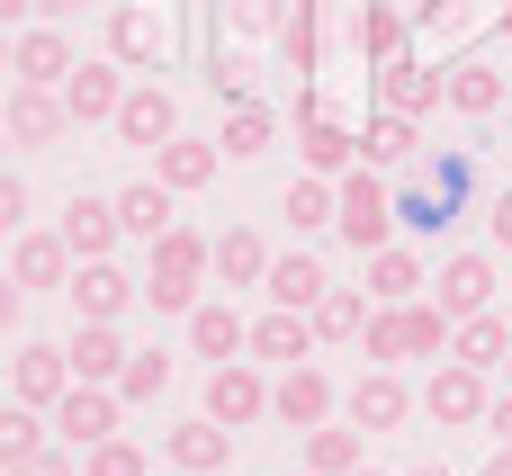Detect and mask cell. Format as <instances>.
<instances>
[{"instance_id":"cell-1","label":"cell","mask_w":512,"mask_h":476,"mask_svg":"<svg viewBox=\"0 0 512 476\" xmlns=\"http://www.w3.org/2000/svg\"><path fill=\"white\" fill-rule=\"evenodd\" d=\"M342 207H333V234L369 261V252H387V234H396V198L369 180V171H342V189H333Z\"/></svg>"},{"instance_id":"cell-2","label":"cell","mask_w":512,"mask_h":476,"mask_svg":"<svg viewBox=\"0 0 512 476\" xmlns=\"http://www.w3.org/2000/svg\"><path fill=\"white\" fill-rule=\"evenodd\" d=\"M261 414H270V378H261L252 360H216V369H207V423L243 432V423H261Z\"/></svg>"},{"instance_id":"cell-3","label":"cell","mask_w":512,"mask_h":476,"mask_svg":"<svg viewBox=\"0 0 512 476\" xmlns=\"http://www.w3.org/2000/svg\"><path fill=\"white\" fill-rule=\"evenodd\" d=\"M486 369H459V360H441L432 369V387H423V414L432 423H450V432H468V423H486Z\"/></svg>"},{"instance_id":"cell-4","label":"cell","mask_w":512,"mask_h":476,"mask_svg":"<svg viewBox=\"0 0 512 476\" xmlns=\"http://www.w3.org/2000/svg\"><path fill=\"white\" fill-rule=\"evenodd\" d=\"M9 81L63 90V81H72V36H63V27H18V36H9Z\"/></svg>"},{"instance_id":"cell-5","label":"cell","mask_w":512,"mask_h":476,"mask_svg":"<svg viewBox=\"0 0 512 476\" xmlns=\"http://www.w3.org/2000/svg\"><path fill=\"white\" fill-rule=\"evenodd\" d=\"M9 396H18V405H36V414H54V405L72 396V360H63L54 342H27V351L9 360Z\"/></svg>"},{"instance_id":"cell-6","label":"cell","mask_w":512,"mask_h":476,"mask_svg":"<svg viewBox=\"0 0 512 476\" xmlns=\"http://www.w3.org/2000/svg\"><path fill=\"white\" fill-rule=\"evenodd\" d=\"M333 405H342V396H333V378H324L315 360H297V369L270 387V414H279L288 432H315V423H333Z\"/></svg>"},{"instance_id":"cell-7","label":"cell","mask_w":512,"mask_h":476,"mask_svg":"<svg viewBox=\"0 0 512 476\" xmlns=\"http://www.w3.org/2000/svg\"><path fill=\"white\" fill-rule=\"evenodd\" d=\"M135 297H144V288H135L117 261H81V270H72V315H81V324H117Z\"/></svg>"},{"instance_id":"cell-8","label":"cell","mask_w":512,"mask_h":476,"mask_svg":"<svg viewBox=\"0 0 512 476\" xmlns=\"http://www.w3.org/2000/svg\"><path fill=\"white\" fill-rule=\"evenodd\" d=\"M432 306H441L450 324L486 315V306H495V261H486V252H450V261H441V297H432Z\"/></svg>"},{"instance_id":"cell-9","label":"cell","mask_w":512,"mask_h":476,"mask_svg":"<svg viewBox=\"0 0 512 476\" xmlns=\"http://www.w3.org/2000/svg\"><path fill=\"white\" fill-rule=\"evenodd\" d=\"M117 387H72L63 405H54V432L72 441V450H99V441H117Z\"/></svg>"},{"instance_id":"cell-10","label":"cell","mask_w":512,"mask_h":476,"mask_svg":"<svg viewBox=\"0 0 512 476\" xmlns=\"http://www.w3.org/2000/svg\"><path fill=\"white\" fill-rule=\"evenodd\" d=\"M63 360H72V387H117L135 351L117 342V324H81V333L63 342Z\"/></svg>"},{"instance_id":"cell-11","label":"cell","mask_w":512,"mask_h":476,"mask_svg":"<svg viewBox=\"0 0 512 476\" xmlns=\"http://www.w3.org/2000/svg\"><path fill=\"white\" fill-rule=\"evenodd\" d=\"M72 126L63 90H36V81H9V144H54Z\"/></svg>"},{"instance_id":"cell-12","label":"cell","mask_w":512,"mask_h":476,"mask_svg":"<svg viewBox=\"0 0 512 476\" xmlns=\"http://www.w3.org/2000/svg\"><path fill=\"white\" fill-rule=\"evenodd\" d=\"M108 126H117L126 144H144V153H162L180 117H171V90H153V81H135V90L117 99V117H108Z\"/></svg>"},{"instance_id":"cell-13","label":"cell","mask_w":512,"mask_h":476,"mask_svg":"<svg viewBox=\"0 0 512 476\" xmlns=\"http://www.w3.org/2000/svg\"><path fill=\"white\" fill-rule=\"evenodd\" d=\"M108 54H117V63H135V72H153V63L171 54V36H162V18H153V9H135V0H126V9H108Z\"/></svg>"},{"instance_id":"cell-14","label":"cell","mask_w":512,"mask_h":476,"mask_svg":"<svg viewBox=\"0 0 512 476\" xmlns=\"http://www.w3.org/2000/svg\"><path fill=\"white\" fill-rule=\"evenodd\" d=\"M117 99H126L117 63H72V81H63V108H72V126H108V117H117Z\"/></svg>"},{"instance_id":"cell-15","label":"cell","mask_w":512,"mask_h":476,"mask_svg":"<svg viewBox=\"0 0 512 476\" xmlns=\"http://www.w3.org/2000/svg\"><path fill=\"white\" fill-rule=\"evenodd\" d=\"M117 198H72L63 207V243H72V261H108L117 252Z\"/></svg>"},{"instance_id":"cell-16","label":"cell","mask_w":512,"mask_h":476,"mask_svg":"<svg viewBox=\"0 0 512 476\" xmlns=\"http://www.w3.org/2000/svg\"><path fill=\"white\" fill-rule=\"evenodd\" d=\"M324 288H333V279H324V261H315V252H288V261H270V279H261V297H270V306H288V315H315V306H324Z\"/></svg>"},{"instance_id":"cell-17","label":"cell","mask_w":512,"mask_h":476,"mask_svg":"<svg viewBox=\"0 0 512 476\" xmlns=\"http://www.w3.org/2000/svg\"><path fill=\"white\" fill-rule=\"evenodd\" d=\"M342 405H351V423H360V432H396V423L414 414V396H405V378H396V369H369Z\"/></svg>"},{"instance_id":"cell-18","label":"cell","mask_w":512,"mask_h":476,"mask_svg":"<svg viewBox=\"0 0 512 476\" xmlns=\"http://www.w3.org/2000/svg\"><path fill=\"white\" fill-rule=\"evenodd\" d=\"M162 450H171V468H198V476L234 468V432H225V423H171Z\"/></svg>"},{"instance_id":"cell-19","label":"cell","mask_w":512,"mask_h":476,"mask_svg":"<svg viewBox=\"0 0 512 476\" xmlns=\"http://www.w3.org/2000/svg\"><path fill=\"white\" fill-rule=\"evenodd\" d=\"M378 99H387L396 117H423V108H441V99H450V72H423V63H378Z\"/></svg>"},{"instance_id":"cell-20","label":"cell","mask_w":512,"mask_h":476,"mask_svg":"<svg viewBox=\"0 0 512 476\" xmlns=\"http://www.w3.org/2000/svg\"><path fill=\"white\" fill-rule=\"evenodd\" d=\"M252 360H279V369L315 360V315H288V306H270V315L252 324Z\"/></svg>"},{"instance_id":"cell-21","label":"cell","mask_w":512,"mask_h":476,"mask_svg":"<svg viewBox=\"0 0 512 476\" xmlns=\"http://www.w3.org/2000/svg\"><path fill=\"white\" fill-rule=\"evenodd\" d=\"M369 468V432L360 423H315L306 432V476H351Z\"/></svg>"},{"instance_id":"cell-22","label":"cell","mask_w":512,"mask_h":476,"mask_svg":"<svg viewBox=\"0 0 512 476\" xmlns=\"http://www.w3.org/2000/svg\"><path fill=\"white\" fill-rule=\"evenodd\" d=\"M9 279H18V288H72V243H63V234H18Z\"/></svg>"},{"instance_id":"cell-23","label":"cell","mask_w":512,"mask_h":476,"mask_svg":"<svg viewBox=\"0 0 512 476\" xmlns=\"http://www.w3.org/2000/svg\"><path fill=\"white\" fill-rule=\"evenodd\" d=\"M351 162H360V135H351V126H333V117L306 99V171H315V180H333V171H351Z\"/></svg>"},{"instance_id":"cell-24","label":"cell","mask_w":512,"mask_h":476,"mask_svg":"<svg viewBox=\"0 0 512 476\" xmlns=\"http://www.w3.org/2000/svg\"><path fill=\"white\" fill-rule=\"evenodd\" d=\"M171 198H180V189H162V180H135V189L117 198V225H126L135 243H153V234H171V225H180V207H171Z\"/></svg>"},{"instance_id":"cell-25","label":"cell","mask_w":512,"mask_h":476,"mask_svg":"<svg viewBox=\"0 0 512 476\" xmlns=\"http://www.w3.org/2000/svg\"><path fill=\"white\" fill-rule=\"evenodd\" d=\"M207 270H216V243H207V234H189V225L153 234V279H189V288H198Z\"/></svg>"},{"instance_id":"cell-26","label":"cell","mask_w":512,"mask_h":476,"mask_svg":"<svg viewBox=\"0 0 512 476\" xmlns=\"http://www.w3.org/2000/svg\"><path fill=\"white\" fill-rule=\"evenodd\" d=\"M414 297H423V261H414L405 243L369 252V306H414Z\"/></svg>"},{"instance_id":"cell-27","label":"cell","mask_w":512,"mask_h":476,"mask_svg":"<svg viewBox=\"0 0 512 476\" xmlns=\"http://www.w3.org/2000/svg\"><path fill=\"white\" fill-rule=\"evenodd\" d=\"M189 342H198V360H243L252 351V324L234 306H189Z\"/></svg>"},{"instance_id":"cell-28","label":"cell","mask_w":512,"mask_h":476,"mask_svg":"<svg viewBox=\"0 0 512 476\" xmlns=\"http://www.w3.org/2000/svg\"><path fill=\"white\" fill-rule=\"evenodd\" d=\"M450 360H459V369H504L512 360V324H495V315L450 324Z\"/></svg>"},{"instance_id":"cell-29","label":"cell","mask_w":512,"mask_h":476,"mask_svg":"<svg viewBox=\"0 0 512 476\" xmlns=\"http://www.w3.org/2000/svg\"><path fill=\"white\" fill-rule=\"evenodd\" d=\"M351 45H360V63H396V45H405V9L360 0V9H351Z\"/></svg>"},{"instance_id":"cell-30","label":"cell","mask_w":512,"mask_h":476,"mask_svg":"<svg viewBox=\"0 0 512 476\" xmlns=\"http://www.w3.org/2000/svg\"><path fill=\"white\" fill-rule=\"evenodd\" d=\"M216 279H225V288H261V279H270V243H261L252 225L216 234Z\"/></svg>"},{"instance_id":"cell-31","label":"cell","mask_w":512,"mask_h":476,"mask_svg":"<svg viewBox=\"0 0 512 476\" xmlns=\"http://www.w3.org/2000/svg\"><path fill=\"white\" fill-rule=\"evenodd\" d=\"M512 90V72H495V63H450V108L459 117H495Z\"/></svg>"},{"instance_id":"cell-32","label":"cell","mask_w":512,"mask_h":476,"mask_svg":"<svg viewBox=\"0 0 512 476\" xmlns=\"http://www.w3.org/2000/svg\"><path fill=\"white\" fill-rule=\"evenodd\" d=\"M153 180H162V189H207V180H216V144H189V135H171V144L153 153Z\"/></svg>"},{"instance_id":"cell-33","label":"cell","mask_w":512,"mask_h":476,"mask_svg":"<svg viewBox=\"0 0 512 476\" xmlns=\"http://www.w3.org/2000/svg\"><path fill=\"white\" fill-rule=\"evenodd\" d=\"M360 333H369V288H324L315 342H360Z\"/></svg>"},{"instance_id":"cell-34","label":"cell","mask_w":512,"mask_h":476,"mask_svg":"<svg viewBox=\"0 0 512 476\" xmlns=\"http://www.w3.org/2000/svg\"><path fill=\"white\" fill-rule=\"evenodd\" d=\"M360 360H369V369H405V360H414L405 306H378V315H369V333H360Z\"/></svg>"},{"instance_id":"cell-35","label":"cell","mask_w":512,"mask_h":476,"mask_svg":"<svg viewBox=\"0 0 512 476\" xmlns=\"http://www.w3.org/2000/svg\"><path fill=\"white\" fill-rule=\"evenodd\" d=\"M36 450H45V414L9 396V405H0V468H27Z\"/></svg>"},{"instance_id":"cell-36","label":"cell","mask_w":512,"mask_h":476,"mask_svg":"<svg viewBox=\"0 0 512 476\" xmlns=\"http://www.w3.org/2000/svg\"><path fill=\"white\" fill-rule=\"evenodd\" d=\"M225 162H252V153H270V108L261 99H234V117H225Z\"/></svg>"},{"instance_id":"cell-37","label":"cell","mask_w":512,"mask_h":476,"mask_svg":"<svg viewBox=\"0 0 512 476\" xmlns=\"http://www.w3.org/2000/svg\"><path fill=\"white\" fill-rule=\"evenodd\" d=\"M333 207H342V198H333L324 180H288V198H279V216H288L297 234H324V225H333Z\"/></svg>"},{"instance_id":"cell-38","label":"cell","mask_w":512,"mask_h":476,"mask_svg":"<svg viewBox=\"0 0 512 476\" xmlns=\"http://www.w3.org/2000/svg\"><path fill=\"white\" fill-rule=\"evenodd\" d=\"M405 153H414V117H396V108H387V117H369V135H360V162L378 171V162H405Z\"/></svg>"},{"instance_id":"cell-39","label":"cell","mask_w":512,"mask_h":476,"mask_svg":"<svg viewBox=\"0 0 512 476\" xmlns=\"http://www.w3.org/2000/svg\"><path fill=\"white\" fill-rule=\"evenodd\" d=\"M279 45H288V63H297V72H315V63H324V27H315V0H297V18L279 27Z\"/></svg>"},{"instance_id":"cell-40","label":"cell","mask_w":512,"mask_h":476,"mask_svg":"<svg viewBox=\"0 0 512 476\" xmlns=\"http://www.w3.org/2000/svg\"><path fill=\"white\" fill-rule=\"evenodd\" d=\"M396 225H405V234H441V225H450V198L423 180V189H405V198H396Z\"/></svg>"},{"instance_id":"cell-41","label":"cell","mask_w":512,"mask_h":476,"mask_svg":"<svg viewBox=\"0 0 512 476\" xmlns=\"http://www.w3.org/2000/svg\"><path fill=\"white\" fill-rule=\"evenodd\" d=\"M405 333H414V360H441V351H450V315H441L432 297L405 306Z\"/></svg>"},{"instance_id":"cell-42","label":"cell","mask_w":512,"mask_h":476,"mask_svg":"<svg viewBox=\"0 0 512 476\" xmlns=\"http://www.w3.org/2000/svg\"><path fill=\"white\" fill-rule=\"evenodd\" d=\"M162 387H171V360H162V351H135V360H126V378H117V396H126V405H153Z\"/></svg>"},{"instance_id":"cell-43","label":"cell","mask_w":512,"mask_h":476,"mask_svg":"<svg viewBox=\"0 0 512 476\" xmlns=\"http://www.w3.org/2000/svg\"><path fill=\"white\" fill-rule=\"evenodd\" d=\"M81 476H153V459H144L135 441H99V450L81 459Z\"/></svg>"},{"instance_id":"cell-44","label":"cell","mask_w":512,"mask_h":476,"mask_svg":"<svg viewBox=\"0 0 512 476\" xmlns=\"http://www.w3.org/2000/svg\"><path fill=\"white\" fill-rule=\"evenodd\" d=\"M207 90H216V99H252V72H243V54H216Z\"/></svg>"},{"instance_id":"cell-45","label":"cell","mask_w":512,"mask_h":476,"mask_svg":"<svg viewBox=\"0 0 512 476\" xmlns=\"http://www.w3.org/2000/svg\"><path fill=\"white\" fill-rule=\"evenodd\" d=\"M144 306H162V315H189V306H198V288H189V279H144Z\"/></svg>"},{"instance_id":"cell-46","label":"cell","mask_w":512,"mask_h":476,"mask_svg":"<svg viewBox=\"0 0 512 476\" xmlns=\"http://www.w3.org/2000/svg\"><path fill=\"white\" fill-rule=\"evenodd\" d=\"M0 234H27V180L0 171Z\"/></svg>"},{"instance_id":"cell-47","label":"cell","mask_w":512,"mask_h":476,"mask_svg":"<svg viewBox=\"0 0 512 476\" xmlns=\"http://www.w3.org/2000/svg\"><path fill=\"white\" fill-rule=\"evenodd\" d=\"M9 476H81V468H72V459H63V450H36V459H27V468H9Z\"/></svg>"},{"instance_id":"cell-48","label":"cell","mask_w":512,"mask_h":476,"mask_svg":"<svg viewBox=\"0 0 512 476\" xmlns=\"http://www.w3.org/2000/svg\"><path fill=\"white\" fill-rule=\"evenodd\" d=\"M486 432H495V441H504V450H512V387H504V396H495V405H486Z\"/></svg>"},{"instance_id":"cell-49","label":"cell","mask_w":512,"mask_h":476,"mask_svg":"<svg viewBox=\"0 0 512 476\" xmlns=\"http://www.w3.org/2000/svg\"><path fill=\"white\" fill-rule=\"evenodd\" d=\"M486 234H495V243H504V252H512V189H504V198H495V207H486Z\"/></svg>"},{"instance_id":"cell-50","label":"cell","mask_w":512,"mask_h":476,"mask_svg":"<svg viewBox=\"0 0 512 476\" xmlns=\"http://www.w3.org/2000/svg\"><path fill=\"white\" fill-rule=\"evenodd\" d=\"M234 9V27H270V0H225Z\"/></svg>"},{"instance_id":"cell-51","label":"cell","mask_w":512,"mask_h":476,"mask_svg":"<svg viewBox=\"0 0 512 476\" xmlns=\"http://www.w3.org/2000/svg\"><path fill=\"white\" fill-rule=\"evenodd\" d=\"M18 306H27V288H18V279H0V333L18 324Z\"/></svg>"},{"instance_id":"cell-52","label":"cell","mask_w":512,"mask_h":476,"mask_svg":"<svg viewBox=\"0 0 512 476\" xmlns=\"http://www.w3.org/2000/svg\"><path fill=\"white\" fill-rule=\"evenodd\" d=\"M36 9H45V27H63V18H81L90 0H36Z\"/></svg>"},{"instance_id":"cell-53","label":"cell","mask_w":512,"mask_h":476,"mask_svg":"<svg viewBox=\"0 0 512 476\" xmlns=\"http://www.w3.org/2000/svg\"><path fill=\"white\" fill-rule=\"evenodd\" d=\"M27 9H36V0H0V27H18V18H27Z\"/></svg>"},{"instance_id":"cell-54","label":"cell","mask_w":512,"mask_h":476,"mask_svg":"<svg viewBox=\"0 0 512 476\" xmlns=\"http://www.w3.org/2000/svg\"><path fill=\"white\" fill-rule=\"evenodd\" d=\"M486 476H512V450H495V459H486Z\"/></svg>"},{"instance_id":"cell-55","label":"cell","mask_w":512,"mask_h":476,"mask_svg":"<svg viewBox=\"0 0 512 476\" xmlns=\"http://www.w3.org/2000/svg\"><path fill=\"white\" fill-rule=\"evenodd\" d=\"M0 81H9V27H0Z\"/></svg>"},{"instance_id":"cell-56","label":"cell","mask_w":512,"mask_h":476,"mask_svg":"<svg viewBox=\"0 0 512 476\" xmlns=\"http://www.w3.org/2000/svg\"><path fill=\"white\" fill-rule=\"evenodd\" d=\"M0 171H9V126H0Z\"/></svg>"},{"instance_id":"cell-57","label":"cell","mask_w":512,"mask_h":476,"mask_svg":"<svg viewBox=\"0 0 512 476\" xmlns=\"http://www.w3.org/2000/svg\"><path fill=\"white\" fill-rule=\"evenodd\" d=\"M405 476H450V468H405Z\"/></svg>"},{"instance_id":"cell-58","label":"cell","mask_w":512,"mask_h":476,"mask_svg":"<svg viewBox=\"0 0 512 476\" xmlns=\"http://www.w3.org/2000/svg\"><path fill=\"white\" fill-rule=\"evenodd\" d=\"M162 476H198V468H162Z\"/></svg>"},{"instance_id":"cell-59","label":"cell","mask_w":512,"mask_h":476,"mask_svg":"<svg viewBox=\"0 0 512 476\" xmlns=\"http://www.w3.org/2000/svg\"><path fill=\"white\" fill-rule=\"evenodd\" d=\"M504 36H512V9H504Z\"/></svg>"},{"instance_id":"cell-60","label":"cell","mask_w":512,"mask_h":476,"mask_svg":"<svg viewBox=\"0 0 512 476\" xmlns=\"http://www.w3.org/2000/svg\"><path fill=\"white\" fill-rule=\"evenodd\" d=\"M351 476H378V468H351Z\"/></svg>"},{"instance_id":"cell-61","label":"cell","mask_w":512,"mask_h":476,"mask_svg":"<svg viewBox=\"0 0 512 476\" xmlns=\"http://www.w3.org/2000/svg\"><path fill=\"white\" fill-rule=\"evenodd\" d=\"M504 378H512V360H504Z\"/></svg>"},{"instance_id":"cell-62","label":"cell","mask_w":512,"mask_h":476,"mask_svg":"<svg viewBox=\"0 0 512 476\" xmlns=\"http://www.w3.org/2000/svg\"><path fill=\"white\" fill-rule=\"evenodd\" d=\"M504 108H512V90H504Z\"/></svg>"}]
</instances>
